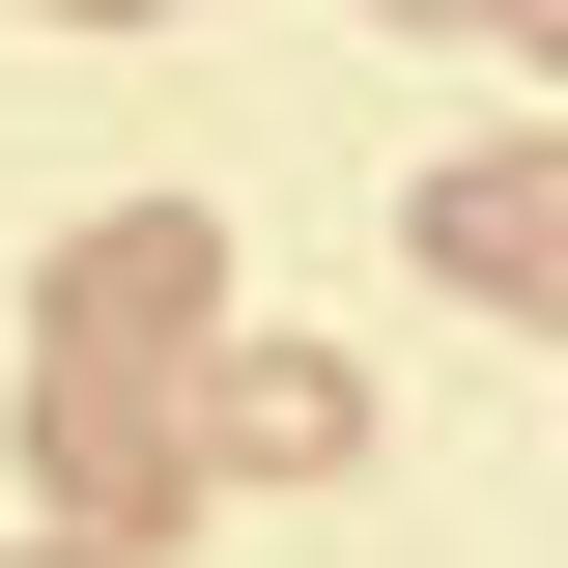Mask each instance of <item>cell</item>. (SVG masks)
Wrapping results in <instances>:
<instances>
[{"label":"cell","mask_w":568,"mask_h":568,"mask_svg":"<svg viewBox=\"0 0 568 568\" xmlns=\"http://www.w3.org/2000/svg\"><path fill=\"white\" fill-rule=\"evenodd\" d=\"M29 511H58V540H200V398H171V369H114V342H29Z\"/></svg>","instance_id":"cell-1"},{"label":"cell","mask_w":568,"mask_h":568,"mask_svg":"<svg viewBox=\"0 0 568 568\" xmlns=\"http://www.w3.org/2000/svg\"><path fill=\"white\" fill-rule=\"evenodd\" d=\"M29 29H171V0H29Z\"/></svg>","instance_id":"cell-6"},{"label":"cell","mask_w":568,"mask_h":568,"mask_svg":"<svg viewBox=\"0 0 568 568\" xmlns=\"http://www.w3.org/2000/svg\"><path fill=\"white\" fill-rule=\"evenodd\" d=\"M398 256L455 284V313H540L568 342V142H455V171L398 200Z\"/></svg>","instance_id":"cell-2"},{"label":"cell","mask_w":568,"mask_h":568,"mask_svg":"<svg viewBox=\"0 0 568 568\" xmlns=\"http://www.w3.org/2000/svg\"><path fill=\"white\" fill-rule=\"evenodd\" d=\"M369 29H484V0H369Z\"/></svg>","instance_id":"cell-8"},{"label":"cell","mask_w":568,"mask_h":568,"mask_svg":"<svg viewBox=\"0 0 568 568\" xmlns=\"http://www.w3.org/2000/svg\"><path fill=\"white\" fill-rule=\"evenodd\" d=\"M58 342H114V369H200V342H227V227H200V200H114V227L58 256Z\"/></svg>","instance_id":"cell-4"},{"label":"cell","mask_w":568,"mask_h":568,"mask_svg":"<svg viewBox=\"0 0 568 568\" xmlns=\"http://www.w3.org/2000/svg\"><path fill=\"white\" fill-rule=\"evenodd\" d=\"M171 398H200V484H342L369 455V369L342 342H200Z\"/></svg>","instance_id":"cell-3"},{"label":"cell","mask_w":568,"mask_h":568,"mask_svg":"<svg viewBox=\"0 0 568 568\" xmlns=\"http://www.w3.org/2000/svg\"><path fill=\"white\" fill-rule=\"evenodd\" d=\"M484 29H511V58H540V85H568V0H484Z\"/></svg>","instance_id":"cell-5"},{"label":"cell","mask_w":568,"mask_h":568,"mask_svg":"<svg viewBox=\"0 0 568 568\" xmlns=\"http://www.w3.org/2000/svg\"><path fill=\"white\" fill-rule=\"evenodd\" d=\"M0 568H142V540H0Z\"/></svg>","instance_id":"cell-7"}]
</instances>
